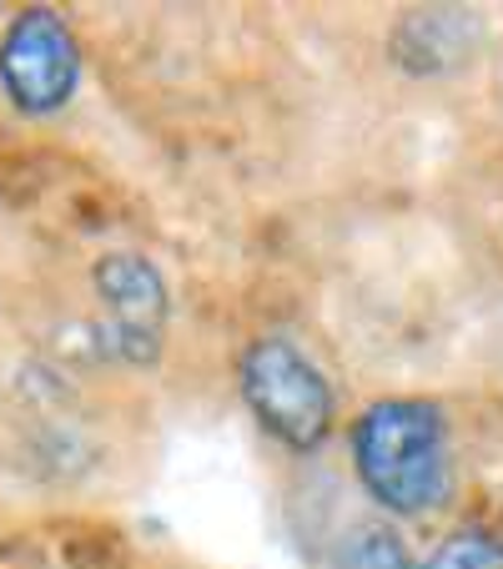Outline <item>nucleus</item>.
Wrapping results in <instances>:
<instances>
[{"label":"nucleus","mask_w":503,"mask_h":569,"mask_svg":"<svg viewBox=\"0 0 503 569\" xmlns=\"http://www.w3.org/2000/svg\"><path fill=\"white\" fill-rule=\"evenodd\" d=\"M97 292L107 308V338L121 363H157L167 338V282L141 252H107L97 262Z\"/></svg>","instance_id":"4"},{"label":"nucleus","mask_w":503,"mask_h":569,"mask_svg":"<svg viewBox=\"0 0 503 569\" xmlns=\"http://www.w3.org/2000/svg\"><path fill=\"white\" fill-rule=\"evenodd\" d=\"M0 87L26 117H51L81 87V46L46 6L21 11L0 36Z\"/></svg>","instance_id":"3"},{"label":"nucleus","mask_w":503,"mask_h":569,"mask_svg":"<svg viewBox=\"0 0 503 569\" xmlns=\"http://www.w3.org/2000/svg\"><path fill=\"white\" fill-rule=\"evenodd\" d=\"M242 398L278 443L308 453L332 433V388L288 338H258L242 353Z\"/></svg>","instance_id":"2"},{"label":"nucleus","mask_w":503,"mask_h":569,"mask_svg":"<svg viewBox=\"0 0 503 569\" xmlns=\"http://www.w3.org/2000/svg\"><path fill=\"white\" fill-rule=\"evenodd\" d=\"M423 569H503V539L483 535V529H463V535H449Z\"/></svg>","instance_id":"5"},{"label":"nucleus","mask_w":503,"mask_h":569,"mask_svg":"<svg viewBox=\"0 0 503 569\" xmlns=\"http://www.w3.org/2000/svg\"><path fill=\"white\" fill-rule=\"evenodd\" d=\"M363 489L393 515H429L453 489L449 423L423 398H383L353 423Z\"/></svg>","instance_id":"1"}]
</instances>
